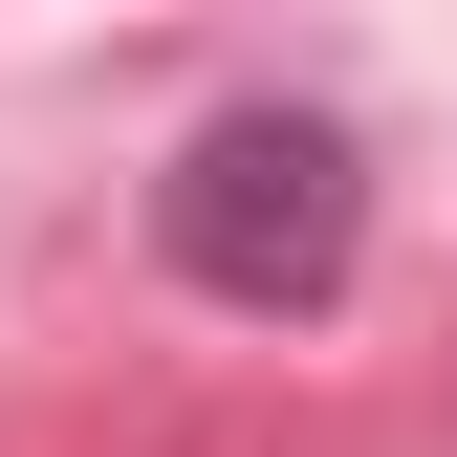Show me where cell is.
<instances>
[{"label": "cell", "mask_w": 457, "mask_h": 457, "mask_svg": "<svg viewBox=\"0 0 457 457\" xmlns=\"http://www.w3.org/2000/svg\"><path fill=\"white\" fill-rule=\"evenodd\" d=\"M153 240H175V283L196 305H349V262H370V153L327 131V109H283V87H240V109H196V153L153 175Z\"/></svg>", "instance_id": "obj_1"}]
</instances>
